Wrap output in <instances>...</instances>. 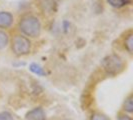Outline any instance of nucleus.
<instances>
[{
    "mask_svg": "<svg viewBox=\"0 0 133 120\" xmlns=\"http://www.w3.org/2000/svg\"><path fill=\"white\" fill-rule=\"evenodd\" d=\"M18 27L24 35L32 38L38 37L41 33V23L39 19L33 15H27L22 17L18 24Z\"/></svg>",
    "mask_w": 133,
    "mask_h": 120,
    "instance_id": "obj_1",
    "label": "nucleus"
},
{
    "mask_svg": "<svg viewBox=\"0 0 133 120\" xmlns=\"http://www.w3.org/2000/svg\"><path fill=\"white\" fill-rule=\"evenodd\" d=\"M101 65L109 75H116L124 68V62L116 54H110L102 60Z\"/></svg>",
    "mask_w": 133,
    "mask_h": 120,
    "instance_id": "obj_2",
    "label": "nucleus"
},
{
    "mask_svg": "<svg viewBox=\"0 0 133 120\" xmlns=\"http://www.w3.org/2000/svg\"><path fill=\"white\" fill-rule=\"evenodd\" d=\"M12 51L16 56H23L30 52L31 43L29 39L22 35H15L11 43Z\"/></svg>",
    "mask_w": 133,
    "mask_h": 120,
    "instance_id": "obj_3",
    "label": "nucleus"
},
{
    "mask_svg": "<svg viewBox=\"0 0 133 120\" xmlns=\"http://www.w3.org/2000/svg\"><path fill=\"white\" fill-rule=\"evenodd\" d=\"M26 120H46V114L43 108L41 107H35L28 111L25 115Z\"/></svg>",
    "mask_w": 133,
    "mask_h": 120,
    "instance_id": "obj_4",
    "label": "nucleus"
},
{
    "mask_svg": "<svg viewBox=\"0 0 133 120\" xmlns=\"http://www.w3.org/2000/svg\"><path fill=\"white\" fill-rule=\"evenodd\" d=\"M13 23V15L7 11L0 12V28H8Z\"/></svg>",
    "mask_w": 133,
    "mask_h": 120,
    "instance_id": "obj_5",
    "label": "nucleus"
},
{
    "mask_svg": "<svg viewBox=\"0 0 133 120\" xmlns=\"http://www.w3.org/2000/svg\"><path fill=\"white\" fill-rule=\"evenodd\" d=\"M29 70H30L32 73L36 74V75H38V76H45V75H46L45 70L40 66L39 64H37V63H31V64L29 65Z\"/></svg>",
    "mask_w": 133,
    "mask_h": 120,
    "instance_id": "obj_6",
    "label": "nucleus"
},
{
    "mask_svg": "<svg viewBox=\"0 0 133 120\" xmlns=\"http://www.w3.org/2000/svg\"><path fill=\"white\" fill-rule=\"evenodd\" d=\"M123 109L126 111L127 113H132L133 112V95L130 94L127 97L124 103H123Z\"/></svg>",
    "mask_w": 133,
    "mask_h": 120,
    "instance_id": "obj_7",
    "label": "nucleus"
},
{
    "mask_svg": "<svg viewBox=\"0 0 133 120\" xmlns=\"http://www.w3.org/2000/svg\"><path fill=\"white\" fill-rule=\"evenodd\" d=\"M107 2L114 8H121L130 3V0H107Z\"/></svg>",
    "mask_w": 133,
    "mask_h": 120,
    "instance_id": "obj_8",
    "label": "nucleus"
},
{
    "mask_svg": "<svg viewBox=\"0 0 133 120\" xmlns=\"http://www.w3.org/2000/svg\"><path fill=\"white\" fill-rule=\"evenodd\" d=\"M9 43V36L6 32L0 30V50L4 49Z\"/></svg>",
    "mask_w": 133,
    "mask_h": 120,
    "instance_id": "obj_9",
    "label": "nucleus"
},
{
    "mask_svg": "<svg viewBox=\"0 0 133 120\" xmlns=\"http://www.w3.org/2000/svg\"><path fill=\"white\" fill-rule=\"evenodd\" d=\"M124 45H125V48L127 49V51L129 53H132L133 50V35L132 33L128 34L126 36V38L124 40Z\"/></svg>",
    "mask_w": 133,
    "mask_h": 120,
    "instance_id": "obj_10",
    "label": "nucleus"
},
{
    "mask_svg": "<svg viewBox=\"0 0 133 120\" xmlns=\"http://www.w3.org/2000/svg\"><path fill=\"white\" fill-rule=\"evenodd\" d=\"M90 120H109V118L102 113H94L92 114Z\"/></svg>",
    "mask_w": 133,
    "mask_h": 120,
    "instance_id": "obj_11",
    "label": "nucleus"
},
{
    "mask_svg": "<svg viewBox=\"0 0 133 120\" xmlns=\"http://www.w3.org/2000/svg\"><path fill=\"white\" fill-rule=\"evenodd\" d=\"M0 120H14L13 116L11 115V113L7 112V111H3L0 112Z\"/></svg>",
    "mask_w": 133,
    "mask_h": 120,
    "instance_id": "obj_12",
    "label": "nucleus"
},
{
    "mask_svg": "<svg viewBox=\"0 0 133 120\" xmlns=\"http://www.w3.org/2000/svg\"><path fill=\"white\" fill-rule=\"evenodd\" d=\"M118 120H132V119H131V117H129L127 115H120L119 117H118Z\"/></svg>",
    "mask_w": 133,
    "mask_h": 120,
    "instance_id": "obj_13",
    "label": "nucleus"
},
{
    "mask_svg": "<svg viewBox=\"0 0 133 120\" xmlns=\"http://www.w3.org/2000/svg\"><path fill=\"white\" fill-rule=\"evenodd\" d=\"M63 27H64V30L67 31V30H68V28H69V22L64 21V22H63Z\"/></svg>",
    "mask_w": 133,
    "mask_h": 120,
    "instance_id": "obj_14",
    "label": "nucleus"
},
{
    "mask_svg": "<svg viewBox=\"0 0 133 120\" xmlns=\"http://www.w3.org/2000/svg\"><path fill=\"white\" fill-rule=\"evenodd\" d=\"M65 120H70V119H65Z\"/></svg>",
    "mask_w": 133,
    "mask_h": 120,
    "instance_id": "obj_15",
    "label": "nucleus"
}]
</instances>
